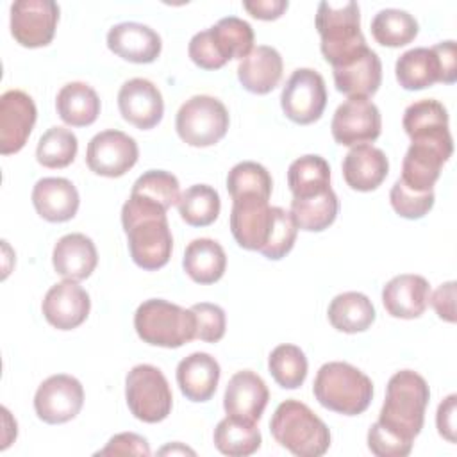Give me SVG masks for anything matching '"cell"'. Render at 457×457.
<instances>
[{
    "label": "cell",
    "instance_id": "1",
    "mask_svg": "<svg viewBox=\"0 0 457 457\" xmlns=\"http://www.w3.org/2000/svg\"><path fill=\"white\" fill-rule=\"evenodd\" d=\"M430 400L427 380L412 371H396L386 389L378 420L368 430V448L377 457H405L421 432Z\"/></svg>",
    "mask_w": 457,
    "mask_h": 457
},
{
    "label": "cell",
    "instance_id": "2",
    "mask_svg": "<svg viewBox=\"0 0 457 457\" xmlns=\"http://www.w3.org/2000/svg\"><path fill=\"white\" fill-rule=\"evenodd\" d=\"M121 225L129 239L130 257L139 268L154 271L168 264L173 237L164 207L130 193L121 207Z\"/></svg>",
    "mask_w": 457,
    "mask_h": 457
},
{
    "label": "cell",
    "instance_id": "3",
    "mask_svg": "<svg viewBox=\"0 0 457 457\" xmlns=\"http://www.w3.org/2000/svg\"><path fill=\"white\" fill-rule=\"evenodd\" d=\"M316 29L321 37V54L332 68L352 61L368 48L364 34L361 32L357 2H320Z\"/></svg>",
    "mask_w": 457,
    "mask_h": 457
},
{
    "label": "cell",
    "instance_id": "4",
    "mask_svg": "<svg viewBox=\"0 0 457 457\" xmlns=\"http://www.w3.org/2000/svg\"><path fill=\"white\" fill-rule=\"evenodd\" d=\"M312 393L325 409L345 416H357L371 403L373 382L359 368L332 361L318 370Z\"/></svg>",
    "mask_w": 457,
    "mask_h": 457
},
{
    "label": "cell",
    "instance_id": "5",
    "mask_svg": "<svg viewBox=\"0 0 457 457\" xmlns=\"http://www.w3.org/2000/svg\"><path fill=\"white\" fill-rule=\"evenodd\" d=\"M273 439L296 457H320L330 446V430L305 403L282 402L270 421Z\"/></svg>",
    "mask_w": 457,
    "mask_h": 457
},
{
    "label": "cell",
    "instance_id": "6",
    "mask_svg": "<svg viewBox=\"0 0 457 457\" xmlns=\"http://www.w3.org/2000/svg\"><path fill=\"white\" fill-rule=\"evenodd\" d=\"M252 48V25L237 16H227L216 25L196 32L189 41L187 54L198 68L218 70L230 59H245Z\"/></svg>",
    "mask_w": 457,
    "mask_h": 457
},
{
    "label": "cell",
    "instance_id": "7",
    "mask_svg": "<svg viewBox=\"0 0 457 457\" xmlns=\"http://www.w3.org/2000/svg\"><path fill=\"white\" fill-rule=\"evenodd\" d=\"M134 328L139 339L152 346L179 348L196 339V318L193 311L162 298L145 300L136 309Z\"/></svg>",
    "mask_w": 457,
    "mask_h": 457
},
{
    "label": "cell",
    "instance_id": "8",
    "mask_svg": "<svg viewBox=\"0 0 457 457\" xmlns=\"http://www.w3.org/2000/svg\"><path fill=\"white\" fill-rule=\"evenodd\" d=\"M453 141L450 129H436L411 137V146L402 162L400 180L412 191H434L443 164L452 157Z\"/></svg>",
    "mask_w": 457,
    "mask_h": 457
},
{
    "label": "cell",
    "instance_id": "9",
    "mask_svg": "<svg viewBox=\"0 0 457 457\" xmlns=\"http://www.w3.org/2000/svg\"><path fill=\"white\" fill-rule=\"evenodd\" d=\"M228 111L214 96L195 95L177 111L175 129L179 137L196 148L216 145L228 130Z\"/></svg>",
    "mask_w": 457,
    "mask_h": 457
},
{
    "label": "cell",
    "instance_id": "10",
    "mask_svg": "<svg viewBox=\"0 0 457 457\" xmlns=\"http://www.w3.org/2000/svg\"><path fill=\"white\" fill-rule=\"evenodd\" d=\"M125 400L134 418L145 423L166 420L173 405L166 377L152 364H137L127 373Z\"/></svg>",
    "mask_w": 457,
    "mask_h": 457
},
{
    "label": "cell",
    "instance_id": "11",
    "mask_svg": "<svg viewBox=\"0 0 457 457\" xmlns=\"http://www.w3.org/2000/svg\"><path fill=\"white\" fill-rule=\"evenodd\" d=\"M280 105L291 121L298 125L314 123L321 118L327 105L323 77L312 68L295 70L282 87Z\"/></svg>",
    "mask_w": 457,
    "mask_h": 457
},
{
    "label": "cell",
    "instance_id": "12",
    "mask_svg": "<svg viewBox=\"0 0 457 457\" xmlns=\"http://www.w3.org/2000/svg\"><path fill=\"white\" fill-rule=\"evenodd\" d=\"M330 130L334 141L343 146L371 143L382 130L380 111L370 98L350 96L336 109Z\"/></svg>",
    "mask_w": 457,
    "mask_h": 457
},
{
    "label": "cell",
    "instance_id": "13",
    "mask_svg": "<svg viewBox=\"0 0 457 457\" xmlns=\"http://www.w3.org/2000/svg\"><path fill=\"white\" fill-rule=\"evenodd\" d=\"M139 157V148L134 137L121 130H102L91 137L86 150L87 168L102 177L125 175Z\"/></svg>",
    "mask_w": 457,
    "mask_h": 457
},
{
    "label": "cell",
    "instance_id": "14",
    "mask_svg": "<svg viewBox=\"0 0 457 457\" xmlns=\"http://www.w3.org/2000/svg\"><path fill=\"white\" fill-rule=\"evenodd\" d=\"M84 405L82 384L66 373L52 375L43 380L34 395V411L37 418L50 425L73 420Z\"/></svg>",
    "mask_w": 457,
    "mask_h": 457
},
{
    "label": "cell",
    "instance_id": "15",
    "mask_svg": "<svg viewBox=\"0 0 457 457\" xmlns=\"http://www.w3.org/2000/svg\"><path fill=\"white\" fill-rule=\"evenodd\" d=\"M57 21L59 5L52 0H18L11 5V34L25 48L46 46Z\"/></svg>",
    "mask_w": 457,
    "mask_h": 457
},
{
    "label": "cell",
    "instance_id": "16",
    "mask_svg": "<svg viewBox=\"0 0 457 457\" xmlns=\"http://www.w3.org/2000/svg\"><path fill=\"white\" fill-rule=\"evenodd\" d=\"M275 207L259 195H243L232 200L230 232L245 250L261 252L270 237Z\"/></svg>",
    "mask_w": 457,
    "mask_h": 457
},
{
    "label": "cell",
    "instance_id": "17",
    "mask_svg": "<svg viewBox=\"0 0 457 457\" xmlns=\"http://www.w3.org/2000/svg\"><path fill=\"white\" fill-rule=\"evenodd\" d=\"M37 118V109L30 95L21 89H9L0 96V154L20 152Z\"/></svg>",
    "mask_w": 457,
    "mask_h": 457
},
{
    "label": "cell",
    "instance_id": "18",
    "mask_svg": "<svg viewBox=\"0 0 457 457\" xmlns=\"http://www.w3.org/2000/svg\"><path fill=\"white\" fill-rule=\"evenodd\" d=\"M91 300L84 287L75 280H62L54 284L41 303L45 320L57 330H71L86 321L89 316Z\"/></svg>",
    "mask_w": 457,
    "mask_h": 457
},
{
    "label": "cell",
    "instance_id": "19",
    "mask_svg": "<svg viewBox=\"0 0 457 457\" xmlns=\"http://www.w3.org/2000/svg\"><path fill=\"white\" fill-rule=\"evenodd\" d=\"M118 109L125 121L141 130L154 129L164 114V102L159 87L148 79H130L118 91Z\"/></svg>",
    "mask_w": 457,
    "mask_h": 457
},
{
    "label": "cell",
    "instance_id": "20",
    "mask_svg": "<svg viewBox=\"0 0 457 457\" xmlns=\"http://www.w3.org/2000/svg\"><path fill=\"white\" fill-rule=\"evenodd\" d=\"M270 391L266 382L253 371L243 370L230 377L225 396L223 409L227 416L257 423L268 405Z\"/></svg>",
    "mask_w": 457,
    "mask_h": 457
},
{
    "label": "cell",
    "instance_id": "21",
    "mask_svg": "<svg viewBox=\"0 0 457 457\" xmlns=\"http://www.w3.org/2000/svg\"><path fill=\"white\" fill-rule=\"evenodd\" d=\"M107 46L112 54L129 62L146 64L159 57L162 43L161 36L152 27L137 21H123L109 29Z\"/></svg>",
    "mask_w": 457,
    "mask_h": 457
},
{
    "label": "cell",
    "instance_id": "22",
    "mask_svg": "<svg viewBox=\"0 0 457 457\" xmlns=\"http://www.w3.org/2000/svg\"><path fill=\"white\" fill-rule=\"evenodd\" d=\"M430 295V284L425 277L402 273L384 286L382 303L393 318L414 320L425 312Z\"/></svg>",
    "mask_w": 457,
    "mask_h": 457
},
{
    "label": "cell",
    "instance_id": "23",
    "mask_svg": "<svg viewBox=\"0 0 457 457\" xmlns=\"http://www.w3.org/2000/svg\"><path fill=\"white\" fill-rule=\"evenodd\" d=\"M36 212L52 223L71 220L79 211V191L71 180L62 177L39 179L32 189Z\"/></svg>",
    "mask_w": 457,
    "mask_h": 457
},
{
    "label": "cell",
    "instance_id": "24",
    "mask_svg": "<svg viewBox=\"0 0 457 457\" xmlns=\"http://www.w3.org/2000/svg\"><path fill=\"white\" fill-rule=\"evenodd\" d=\"M52 264L62 278L75 282L84 280L95 271L98 264L96 246L86 234H66L54 246Z\"/></svg>",
    "mask_w": 457,
    "mask_h": 457
},
{
    "label": "cell",
    "instance_id": "25",
    "mask_svg": "<svg viewBox=\"0 0 457 457\" xmlns=\"http://www.w3.org/2000/svg\"><path fill=\"white\" fill-rule=\"evenodd\" d=\"M334 84L339 93L368 98L378 91L382 82V62L370 46L352 61L332 68Z\"/></svg>",
    "mask_w": 457,
    "mask_h": 457
},
{
    "label": "cell",
    "instance_id": "26",
    "mask_svg": "<svg viewBox=\"0 0 457 457\" xmlns=\"http://www.w3.org/2000/svg\"><path fill=\"white\" fill-rule=\"evenodd\" d=\"M345 182L355 191H373L387 177L389 161L386 154L373 145H357L343 159Z\"/></svg>",
    "mask_w": 457,
    "mask_h": 457
},
{
    "label": "cell",
    "instance_id": "27",
    "mask_svg": "<svg viewBox=\"0 0 457 457\" xmlns=\"http://www.w3.org/2000/svg\"><path fill=\"white\" fill-rule=\"evenodd\" d=\"M284 71V62L273 46L257 45L252 52L239 61L237 79L241 86L253 95H266L273 91Z\"/></svg>",
    "mask_w": 457,
    "mask_h": 457
},
{
    "label": "cell",
    "instance_id": "28",
    "mask_svg": "<svg viewBox=\"0 0 457 457\" xmlns=\"http://www.w3.org/2000/svg\"><path fill=\"white\" fill-rule=\"evenodd\" d=\"M220 373V364L211 353L193 352L179 362L177 384L187 400L207 402L216 393Z\"/></svg>",
    "mask_w": 457,
    "mask_h": 457
},
{
    "label": "cell",
    "instance_id": "29",
    "mask_svg": "<svg viewBox=\"0 0 457 457\" xmlns=\"http://www.w3.org/2000/svg\"><path fill=\"white\" fill-rule=\"evenodd\" d=\"M398 84L407 91H418L443 82V70L434 48H411L403 52L395 64Z\"/></svg>",
    "mask_w": 457,
    "mask_h": 457
},
{
    "label": "cell",
    "instance_id": "30",
    "mask_svg": "<svg viewBox=\"0 0 457 457\" xmlns=\"http://www.w3.org/2000/svg\"><path fill=\"white\" fill-rule=\"evenodd\" d=\"M182 266L193 282L214 284L225 273L227 255L218 241L198 237L186 246Z\"/></svg>",
    "mask_w": 457,
    "mask_h": 457
},
{
    "label": "cell",
    "instance_id": "31",
    "mask_svg": "<svg viewBox=\"0 0 457 457\" xmlns=\"http://www.w3.org/2000/svg\"><path fill=\"white\" fill-rule=\"evenodd\" d=\"M59 118L71 127H87L100 114V98L86 82H68L55 98Z\"/></svg>",
    "mask_w": 457,
    "mask_h": 457
},
{
    "label": "cell",
    "instance_id": "32",
    "mask_svg": "<svg viewBox=\"0 0 457 457\" xmlns=\"http://www.w3.org/2000/svg\"><path fill=\"white\" fill-rule=\"evenodd\" d=\"M327 316L336 330L357 334L371 327L375 321V307L364 293L346 291L332 298Z\"/></svg>",
    "mask_w": 457,
    "mask_h": 457
},
{
    "label": "cell",
    "instance_id": "33",
    "mask_svg": "<svg viewBox=\"0 0 457 457\" xmlns=\"http://www.w3.org/2000/svg\"><path fill=\"white\" fill-rule=\"evenodd\" d=\"M287 186L293 198H311L330 189V166L321 155H302L289 164Z\"/></svg>",
    "mask_w": 457,
    "mask_h": 457
},
{
    "label": "cell",
    "instance_id": "34",
    "mask_svg": "<svg viewBox=\"0 0 457 457\" xmlns=\"http://www.w3.org/2000/svg\"><path fill=\"white\" fill-rule=\"evenodd\" d=\"M214 446L228 457H246L261 448L262 437L257 423L234 416L223 418L212 434Z\"/></svg>",
    "mask_w": 457,
    "mask_h": 457
},
{
    "label": "cell",
    "instance_id": "35",
    "mask_svg": "<svg viewBox=\"0 0 457 457\" xmlns=\"http://www.w3.org/2000/svg\"><path fill=\"white\" fill-rule=\"evenodd\" d=\"M339 211V200L332 187L311 198H293L291 216L300 230L321 232L328 228Z\"/></svg>",
    "mask_w": 457,
    "mask_h": 457
},
{
    "label": "cell",
    "instance_id": "36",
    "mask_svg": "<svg viewBox=\"0 0 457 457\" xmlns=\"http://www.w3.org/2000/svg\"><path fill=\"white\" fill-rule=\"evenodd\" d=\"M418 21L402 9H382L371 20V36L382 46L398 48L409 45L418 36Z\"/></svg>",
    "mask_w": 457,
    "mask_h": 457
},
{
    "label": "cell",
    "instance_id": "37",
    "mask_svg": "<svg viewBox=\"0 0 457 457\" xmlns=\"http://www.w3.org/2000/svg\"><path fill=\"white\" fill-rule=\"evenodd\" d=\"M180 218L191 227H207L220 216L221 202L220 195L212 186L195 184L180 193L177 202Z\"/></svg>",
    "mask_w": 457,
    "mask_h": 457
},
{
    "label": "cell",
    "instance_id": "38",
    "mask_svg": "<svg viewBox=\"0 0 457 457\" xmlns=\"http://www.w3.org/2000/svg\"><path fill=\"white\" fill-rule=\"evenodd\" d=\"M307 357L296 345H278L268 357V370L273 380L284 389H296L307 377Z\"/></svg>",
    "mask_w": 457,
    "mask_h": 457
},
{
    "label": "cell",
    "instance_id": "39",
    "mask_svg": "<svg viewBox=\"0 0 457 457\" xmlns=\"http://www.w3.org/2000/svg\"><path fill=\"white\" fill-rule=\"evenodd\" d=\"M79 150L77 136L64 127H50L37 141L36 159L45 168H66Z\"/></svg>",
    "mask_w": 457,
    "mask_h": 457
},
{
    "label": "cell",
    "instance_id": "40",
    "mask_svg": "<svg viewBox=\"0 0 457 457\" xmlns=\"http://www.w3.org/2000/svg\"><path fill=\"white\" fill-rule=\"evenodd\" d=\"M271 189L273 180L270 171L253 161L237 162L227 175V191L232 200L243 195H259L270 200Z\"/></svg>",
    "mask_w": 457,
    "mask_h": 457
},
{
    "label": "cell",
    "instance_id": "41",
    "mask_svg": "<svg viewBox=\"0 0 457 457\" xmlns=\"http://www.w3.org/2000/svg\"><path fill=\"white\" fill-rule=\"evenodd\" d=\"M130 193L152 200L168 211L180 198V184L170 171L148 170L137 177Z\"/></svg>",
    "mask_w": 457,
    "mask_h": 457
},
{
    "label": "cell",
    "instance_id": "42",
    "mask_svg": "<svg viewBox=\"0 0 457 457\" xmlns=\"http://www.w3.org/2000/svg\"><path fill=\"white\" fill-rule=\"evenodd\" d=\"M403 130L409 137H414L418 134L436 130V129H446L448 127V112L446 107L434 100V98H423L414 104H411L403 111L402 120Z\"/></svg>",
    "mask_w": 457,
    "mask_h": 457
},
{
    "label": "cell",
    "instance_id": "43",
    "mask_svg": "<svg viewBox=\"0 0 457 457\" xmlns=\"http://www.w3.org/2000/svg\"><path fill=\"white\" fill-rule=\"evenodd\" d=\"M296 234H298V227H296L291 212H287L282 207H275L270 237H268L264 248L261 250V253L271 261H278V259L286 257L291 252V248L295 246Z\"/></svg>",
    "mask_w": 457,
    "mask_h": 457
},
{
    "label": "cell",
    "instance_id": "44",
    "mask_svg": "<svg viewBox=\"0 0 457 457\" xmlns=\"http://www.w3.org/2000/svg\"><path fill=\"white\" fill-rule=\"evenodd\" d=\"M389 200L396 214L407 220H420L423 218L434 205V191H412L409 189L400 179L393 184L389 191Z\"/></svg>",
    "mask_w": 457,
    "mask_h": 457
},
{
    "label": "cell",
    "instance_id": "45",
    "mask_svg": "<svg viewBox=\"0 0 457 457\" xmlns=\"http://www.w3.org/2000/svg\"><path fill=\"white\" fill-rule=\"evenodd\" d=\"M191 311L196 318V339L205 343H218L225 336L227 318L220 305L200 302L191 305Z\"/></svg>",
    "mask_w": 457,
    "mask_h": 457
},
{
    "label": "cell",
    "instance_id": "46",
    "mask_svg": "<svg viewBox=\"0 0 457 457\" xmlns=\"http://www.w3.org/2000/svg\"><path fill=\"white\" fill-rule=\"evenodd\" d=\"M96 455H150L148 441L134 432H121L109 439Z\"/></svg>",
    "mask_w": 457,
    "mask_h": 457
},
{
    "label": "cell",
    "instance_id": "47",
    "mask_svg": "<svg viewBox=\"0 0 457 457\" xmlns=\"http://www.w3.org/2000/svg\"><path fill=\"white\" fill-rule=\"evenodd\" d=\"M437 312V316L448 323L455 321V282L441 284L428 300Z\"/></svg>",
    "mask_w": 457,
    "mask_h": 457
},
{
    "label": "cell",
    "instance_id": "48",
    "mask_svg": "<svg viewBox=\"0 0 457 457\" xmlns=\"http://www.w3.org/2000/svg\"><path fill=\"white\" fill-rule=\"evenodd\" d=\"M455 400H457V395H448L439 403L437 414H436L437 432L450 443H455Z\"/></svg>",
    "mask_w": 457,
    "mask_h": 457
},
{
    "label": "cell",
    "instance_id": "49",
    "mask_svg": "<svg viewBox=\"0 0 457 457\" xmlns=\"http://www.w3.org/2000/svg\"><path fill=\"white\" fill-rule=\"evenodd\" d=\"M243 7L257 20H277L280 18L286 9L289 7L287 0H250V2H243Z\"/></svg>",
    "mask_w": 457,
    "mask_h": 457
},
{
    "label": "cell",
    "instance_id": "50",
    "mask_svg": "<svg viewBox=\"0 0 457 457\" xmlns=\"http://www.w3.org/2000/svg\"><path fill=\"white\" fill-rule=\"evenodd\" d=\"M434 52L439 57L441 70H443V82L445 84H453L457 80V50H455V41H441L432 46Z\"/></svg>",
    "mask_w": 457,
    "mask_h": 457
},
{
    "label": "cell",
    "instance_id": "51",
    "mask_svg": "<svg viewBox=\"0 0 457 457\" xmlns=\"http://www.w3.org/2000/svg\"><path fill=\"white\" fill-rule=\"evenodd\" d=\"M168 452H171V453H175V452H182V453H195L193 450H189V448H186V446H180L179 443H175V446H166V448H162L161 450V453H168Z\"/></svg>",
    "mask_w": 457,
    "mask_h": 457
}]
</instances>
